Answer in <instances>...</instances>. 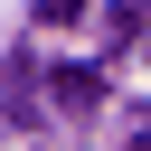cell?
I'll list each match as a JSON object with an SVG mask.
<instances>
[{
  "mask_svg": "<svg viewBox=\"0 0 151 151\" xmlns=\"http://www.w3.org/2000/svg\"><path fill=\"white\" fill-rule=\"evenodd\" d=\"M132 151H151V132H142V142H132Z\"/></svg>",
  "mask_w": 151,
  "mask_h": 151,
  "instance_id": "obj_2",
  "label": "cell"
},
{
  "mask_svg": "<svg viewBox=\"0 0 151 151\" xmlns=\"http://www.w3.org/2000/svg\"><path fill=\"white\" fill-rule=\"evenodd\" d=\"M38 19H47V28H66V19H85V0H38Z\"/></svg>",
  "mask_w": 151,
  "mask_h": 151,
  "instance_id": "obj_1",
  "label": "cell"
}]
</instances>
